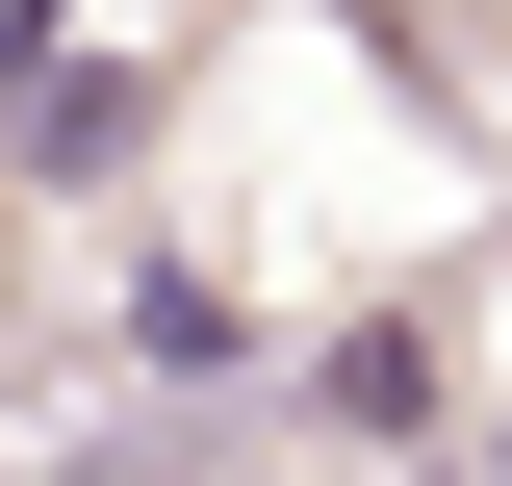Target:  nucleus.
I'll list each match as a JSON object with an SVG mask.
<instances>
[{
	"label": "nucleus",
	"mask_w": 512,
	"mask_h": 486,
	"mask_svg": "<svg viewBox=\"0 0 512 486\" xmlns=\"http://www.w3.org/2000/svg\"><path fill=\"white\" fill-rule=\"evenodd\" d=\"M308 410L359 435V461H410V435H436V333H410V307H359V333L308 359Z\"/></svg>",
	"instance_id": "f257e3e1"
},
{
	"label": "nucleus",
	"mask_w": 512,
	"mask_h": 486,
	"mask_svg": "<svg viewBox=\"0 0 512 486\" xmlns=\"http://www.w3.org/2000/svg\"><path fill=\"white\" fill-rule=\"evenodd\" d=\"M128 128H154V103H128V77L52 26V52H26V180H128Z\"/></svg>",
	"instance_id": "f03ea898"
},
{
	"label": "nucleus",
	"mask_w": 512,
	"mask_h": 486,
	"mask_svg": "<svg viewBox=\"0 0 512 486\" xmlns=\"http://www.w3.org/2000/svg\"><path fill=\"white\" fill-rule=\"evenodd\" d=\"M128 384H231V282H205V256L128 282Z\"/></svg>",
	"instance_id": "7ed1b4c3"
},
{
	"label": "nucleus",
	"mask_w": 512,
	"mask_h": 486,
	"mask_svg": "<svg viewBox=\"0 0 512 486\" xmlns=\"http://www.w3.org/2000/svg\"><path fill=\"white\" fill-rule=\"evenodd\" d=\"M487 486H512V461H487Z\"/></svg>",
	"instance_id": "20e7f679"
}]
</instances>
